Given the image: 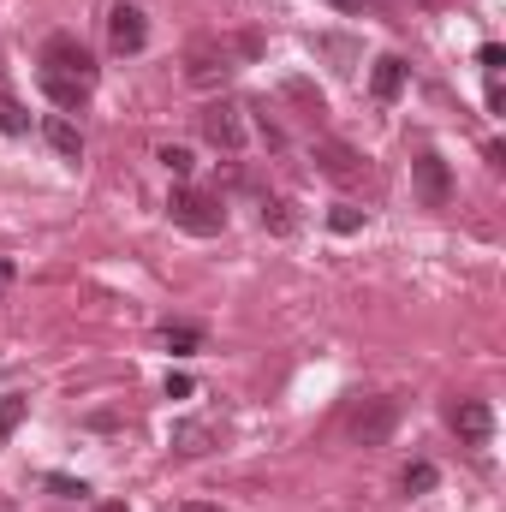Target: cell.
<instances>
[{
  "label": "cell",
  "mask_w": 506,
  "mask_h": 512,
  "mask_svg": "<svg viewBox=\"0 0 506 512\" xmlns=\"http://www.w3.org/2000/svg\"><path fill=\"white\" fill-rule=\"evenodd\" d=\"M179 512H221V507H209V501H191V507H179Z\"/></svg>",
  "instance_id": "484cf974"
},
{
  "label": "cell",
  "mask_w": 506,
  "mask_h": 512,
  "mask_svg": "<svg viewBox=\"0 0 506 512\" xmlns=\"http://www.w3.org/2000/svg\"><path fill=\"white\" fill-rule=\"evenodd\" d=\"M42 137H48V149H54V155H66V161H78V155H84V131L72 126L66 114H48V120H42Z\"/></svg>",
  "instance_id": "30bf717a"
},
{
  "label": "cell",
  "mask_w": 506,
  "mask_h": 512,
  "mask_svg": "<svg viewBox=\"0 0 506 512\" xmlns=\"http://www.w3.org/2000/svg\"><path fill=\"white\" fill-rule=\"evenodd\" d=\"M399 483H405V495H429V489H435V465H423V459H417V465H405V477H399Z\"/></svg>",
  "instance_id": "e0dca14e"
},
{
  "label": "cell",
  "mask_w": 506,
  "mask_h": 512,
  "mask_svg": "<svg viewBox=\"0 0 506 512\" xmlns=\"http://www.w3.org/2000/svg\"><path fill=\"white\" fill-rule=\"evenodd\" d=\"M155 161H161L173 179H191V167H197V155H191L185 143H161V149H155Z\"/></svg>",
  "instance_id": "9a60e30c"
},
{
  "label": "cell",
  "mask_w": 506,
  "mask_h": 512,
  "mask_svg": "<svg viewBox=\"0 0 506 512\" xmlns=\"http://www.w3.org/2000/svg\"><path fill=\"white\" fill-rule=\"evenodd\" d=\"M24 411H30V399H24V393H6V399H0V435H12V429L24 423Z\"/></svg>",
  "instance_id": "ac0fdd59"
},
{
  "label": "cell",
  "mask_w": 506,
  "mask_h": 512,
  "mask_svg": "<svg viewBox=\"0 0 506 512\" xmlns=\"http://www.w3.org/2000/svg\"><path fill=\"white\" fill-rule=\"evenodd\" d=\"M42 96H48L54 108H78V102H84L90 90H84L78 78H60V72H42Z\"/></svg>",
  "instance_id": "4fadbf2b"
},
{
  "label": "cell",
  "mask_w": 506,
  "mask_h": 512,
  "mask_svg": "<svg viewBox=\"0 0 506 512\" xmlns=\"http://www.w3.org/2000/svg\"><path fill=\"white\" fill-rule=\"evenodd\" d=\"M322 6H340V12H358L364 0H322Z\"/></svg>",
  "instance_id": "d4e9b609"
},
{
  "label": "cell",
  "mask_w": 506,
  "mask_h": 512,
  "mask_svg": "<svg viewBox=\"0 0 506 512\" xmlns=\"http://www.w3.org/2000/svg\"><path fill=\"white\" fill-rule=\"evenodd\" d=\"M393 423H399V405H393V399H370V405L352 417V441H358V447H381V441L393 435Z\"/></svg>",
  "instance_id": "277c9868"
},
{
  "label": "cell",
  "mask_w": 506,
  "mask_h": 512,
  "mask_svg": "<svg viewBox=\"0 0 506 512\" xmlns=\"http://www.w3.org/2000/svg\"><path fill=\"white\" fill-rule=\"evenodd\" d=\"M411 185H417L423 209H447V203H453V173H447L441 155H417V161H411Z\"/></svg>",
  "instance_id": "3957f363"
},
{
  "label": "cell",
  "mask_w": 506,
  "mask_h": 512,
  "mask_svg": "<svg viewBox=\"0 0 506 512\" xmlns=\"http://www.w3.org/2000/svg\"><path fill=\"white\" fill-rule=\"evenodd\" d=\"M477 60H483V72L495 78V72L506 66V48H501V42H483V48H477Z\"/></svg>",
  "instance_id": "44dd1931"
},
{
  "label": "cell",
  "mask_w": 506,
  "mask_h": 512,
  "mask_svg": "<svg viewBox=\"0 0 506 512\" xmlns=\"http://www.w3.org/2000/svg\"><path fill=\"white\" fill-rule=\"evenodd\" d=\"M42 72H60V78H78L84 90H96V60L78 36H48L42 42Z\"/></svg>",
  "instance_id": "7a4b0ae2"
},
{
  "label": "cell",
  "mask_w": 506,
  "mask_h": 512,
  "mask_svg": "<svg viewBox=\"0 0 506 512\" xmlns=\"http://www.w3.org/2000/svg\"><path fill=\"white\" fill-rule=\"evenodd\" d=\"M167 399H191V376H167Z\"/></svg>",
  "instance_id": "603a6c76"
},
{
  "label": "cell",
  "mask_w": 506,
  "mask_h": 512,
  "mask_svg": "<svg viewBox=\"0 0 506 512\" xmlns=\"http://www.w3.org/2000/svg\"><path fill=\"white\" fill-rule=\"evenodd\" d=\"M328 227H334V233H358V227H364V209H352V203H334Z\"/></svg>",
  "instance_id": "d6986e66"
},
{
  "label": "cell",
  "mask_w": 506,
  "mask_h": 512,
  "mask_svg": "<svg viewBox=\"0 0 506 512\" xmlns=\"http://www.w3.org/2000/svg\"><path fill=\"white\" fill-rule=\"evenodd\" d=\"M262 227H274V233H292V215H286V203H280V197H268V203H262Z\"/></svg>",
  "instance_id": "ffe728a7"
},
{
  "label": "cell",
  "mask_w": 506,
  "mask_h": 512,
  "mask_svg": "<svg viewBox=\"0 0 506 512\" xmlns=\"http://www.w3.org/2000/svg\"><path fill=\"white\" fill-rule=\"evenodd\" d=\"M48 489H54L60 501H78V495H90V489H84V483H72V477H48Z\"/></svg>",
  "instance_id": "7402d4cb"
},
{
  "label": "cell",
  "mask_w": 506,
  "mask_h": 512,
  "mask_svg": "<svg viewBox=\"0 0 506 512\" xmlns=\"http://www.w3.org/2000/svg\"><path fill=\"white\" fill-rule=\"evenodd\" d=\"M399 90H405V60L387 54V60H376V72H370V96L376 102H399Z\"/></svg>",
  "instance_id": "8fae6325"
},
{
  "label": "cell",
  "mask_w": 506,
  "mask_h": 512,
  "mask_svg": "<svg viewBox=\"0 0 506 512\" xmlns=\"http://www.w3.org/2000/svg\"><path fill=\"white\" fill-rule=\"evenodd\" d=\"M209 441H215V429L209 423H173V453H185V459H203L209 453Z\"/></svg>",
  "instance_id": "7c38bea8"
},
{
  "label": "cell",
  "mask_w": 506,
  "mask_h": 512,
  "mask_svg": "<svg viewBox=\"0 0 506 512\" xmlns=\"http://www.w3.org/2000/svg\"><path fill=\"white\" fill-rule=\"evenodd\" d=\"M108 42H114V54H137L149 42V24H143L137 6H114L108 12Z\"/></svg>",
  "instance_id": "52a82bcc"
},
{
  "label": "cell",
  "mask_w": 506,
  "mask_h": 512,
  "mask_svg": "<svg viewBox=\"0 0 506 512\" xmlns=\"http://www.w3.org/2000/svg\"><path fill=\"white\" fill-rule=\"evenodd\" d=\"M161 346L185 358V352H197V346H203V328H191V322H167V328H161Z\"/></svg>",
  "instance_id": "5bb4252c"
},
{
  "label": "cell",
  "mask_w": 506,
  "mask_h": 512,
  "mask_svg": "<svg viewBox=\"0 0 506 512\" xmlns=\"http://www.w3.org/2000/svg\"><path fill=\"white\" fill-rule=\"evenodd\" d=\"M102 512H126V507H120V501H108V507H102Z\"/></svg>",
  "instance_id": "4316f807"
},
{
  "label": "cell",
  "mask_w": 506,
  "mask_h": 512,
  "mask_svg": "<svg viewBox=\"0 0 506 512\" xmlns=\"http://www.w3.org/2000/svg\"><path fill=\"white\" fill-rule=\"evenodd\" d=\"M0 131H6V137H24V131H30L24 102H18V96H6V90H0Z\"/></svg>",
  "instance_id": "2e32d148"
},
{
  "label": "cell",
  "mask_w": 506,
  "mask_h": 512,
  "mask_svg": "<svg viewBox=\"0 0 506 512\" xmlns=\"http://www.w3.org/2000/svg\"><path fill=\"white\" fill-rule=\"evenodd\" d=\"M227 72H233V66H227V48H215V42H197V48H191V72H185V78H191L197 90L227 84Z\"/></svg>",
  "instance_id": "ba28073f"
},
{
  "label": "cell",
  "mask_w": 506,
  "mask_h": 512,
  "mask_svg": "<svg viewBox=\"0 0 506 512\" xmlns=\"http://www.w3.org/2000/svg\"><path fill=\"white\" fill-rule=\"evenodd\" d=\"M12 280H18V274H12V262H6V256H0V298H6V292H12Z\"/></svg>",
  "instance_id": "cb8c5ba5"
},
{
  "label": "cell",
  "mask_w": 506,
  "mask_h": 512,
  "mask_svg": "<svg viewBox=\"0 0 506 512\" xmlns=\"http://www.w3.org/2000/svg\"><path fill=\"white\" fill-rule=\"evenodd\" d=\"M316 161H322V173H328V179H358V173H364L358 149H352V143H340V137H322V143H316Z\"/></svg>",
  "instance_id": "9c48e42d"
},
{
  "label": "cell",
  "mask_w": 506,
  "mask_h": 512,
  "mask_svg": "<svg viewBox=\"0 0 506 512\" xmlns=\"http://www.w3.org/2000/svg\"><path fill=\"white\" fill-rule=\"evenodd\" d=\"M203 137H209L215 149L239 155V149H245V120H239V108H233V102H215V108L203 114Z\"/></svg>",
  "instance_id": "5b68a950"
},
{
  "label": "cell",
  "mask_w": 506,
  "mask_h": 512,
  "mask_svg": "<svg viewBox=\"0 0 506 512\" xmlns=\"http://www.w3.org/2000/svg\"><path fill=\"white\" fill-rule=\"evenodd\" d=\"M453 429H459L465 447H489V435H495V411H489L483 399H459V405H453Z\"/></svg>",
  "instance_id": "8992f818"
},
{
  "label": "cell",
  "mask_w": 506,
  "mask_h": 512,
  "mask_svg": "<svg viewBox=\"0 0 506 512\" xmlns=\"http://www.w3.org/2000/svg\"><path fill=\"white\" fill-rule=\"evenodd\" d=\"M167 215H173V227H185V233H197V239H215V233L227 227L221 197H203V191H191V185H179V191L167 197Z\"/></svg>",
  "instance_id": "6da1fadb"
}]
</instances>
